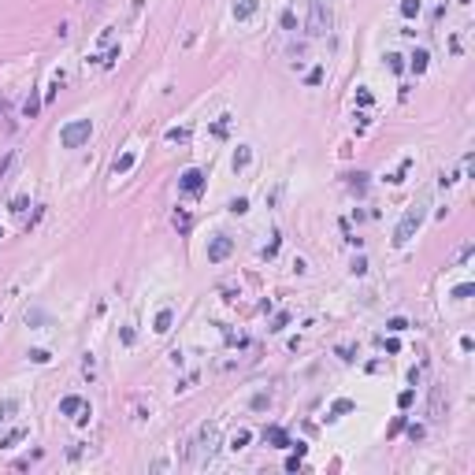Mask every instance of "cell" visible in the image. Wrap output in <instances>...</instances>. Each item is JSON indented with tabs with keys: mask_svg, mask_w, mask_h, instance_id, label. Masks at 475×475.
Masks as SVG:
<instances>
[{
	"mask_svg": "<svg viewBox=\"0 0 475 475\" xmlns=\"http://www.w3.org/2000/svg\"><path fill=\"white\" fill-rule=\"evenodd\" d=\"M89 134H93V123L89 119H74V123H67V127L60 130V145L63 149H78V145L89 141Z\"/></svg>",
	"mask_w": 475,
	"mask_h": 475,
	"instance_id": "obj_1",
	"label": "cell"
},
{
	"mask_svg": "<svg viewBox=\"0 0 475 475\" xmlns=\"http://www.w3.org/2000/svg\"><path fill=\"white\" fill-rule=\"evenodd\" d=\"M420 223H423V204H412V208H408V212H405L401 226H397L394 242H397V245H405L408 238H412V230H416V226H420Z\"/></svg>",
	"mask_w": 475,
	"mask_h": 475,
	"instance_id": "obj_2",
	"label": "cell"
},
{
	"mask_svg": "<svg viewBox=\"0 0 475 475\" xmlns=\"http://www.w3.org/2000/svg\"><path fill=\"white\" fill-rule=\"evenodd\" d=\"M327 26H330V12H327V4H323V0H312L308 34H312V37H319V34H327Z\"/></svg>",
	"mask_w": 475,
	"mask_h": 475,
	"instance_id": "obj_3",
	"label": "cell"
},
{
	"mask_svg": "<svg viewBox=\"0 0 475 475\" xmlns=\"http://www.w3.org/2000/svg\"><path fill=\"white\" fill-rule=\"evenodd\" d=\"M230 249H234V242H230L226 234L212 238V245H208V260H212V264H219V260H226V256H230Z\"/></svg>",
	"mask_w": 475,
	"mask_h": 475,
	"instance_id": "obj_4",
	"label": "cell"
},
{
	"mask_svg": "<svg viewBox=\"0 0 475 475\" xmlns=\"http://www.w3.org/2000/svg\"><path fill=\"white\" fill-rule=\"evenodd\" d=\"M201 186H204V175H201L197 167H189L186 175H182V189H186V193H197Z\"/></svg>",
	"mask_w": 475,
	"mask_h": 475,
	"instance_id": "obj_5",
	"label": "cell"
},
{
	"mask_svg": "<svg viewBox=\"0 0 475 475\" xmlns=\"http://www.w3.org/2000/svg\"><path fill=\"white\" fill-rule=\"evenodd\" d=\"M85 408L89 405H85L82 397H63L60 401V416H74V412H85Z\"/></svg>",
	"mask_w": 475,
	"mask_h": 475,
	"instance_id": "obj_6",
	"label": "cell"
},
{
	"mask_svg": "<svg viewBox=\"0 0 475 475\" xmlns=\"http://www.w3.org/2000/svg\"><path fill=\"white\" fill-rule=\"evenodd\" d=\"M256 12V0H238L234 4V19H249Z\"/></svg>",
	"mask_w": 475,
	"mask_h": 475,
	"instance_id": "obj_7",
	"label": "cell"
},
{
	"mask_svg": "<svg viewBox=\"0 0 475 475\" xmlns=\"http://www.w3.org/2000/svg\"><path fill=\"white\" fill-rule=\"evenodd\" d=\"M264 438H268V442H275V445H290V442H286V431H279V427L264 431Z\"/></svg>",
	"mask_w": 475,
	"mask_h": 475,
	"instance_id": "obj_8",
	"label": "cell"
},
{
	"mask_svg": "<svg viewBox=\"0 0 475 475\" xmlns=\"http://www.w3.org/2000/svg\"><path fill=\"white\" fill-rule=\"evenodd\" d=\"M401 15H420V0H401Z\"/></svg>",
	"mask_w": 475,
	"mask_h": 475,
	"instance_id": "obj_9",
	"label": "cell"
},
{
	"mask_svg": "<svg viewBox=\"0 0 475 475\" xmlns=\"http://www.w3.org/2000/svg\"><path fill=\"white\" fill-rule=\"evenodd\" d=\"M156 330L164 334V330H171V312H160V319H156Z\"/></svg>",
	"mask_w": 475,
	"mask_h": 475,
	"instance_id": "obj_10",
	"label": "cell"
},
{
	"mask_svg": "<svg viewBox=\"0 0 475 475\" xmlns=\"http://www.w3.org/2000/svg\"><path fill=\"white\" fill-rule=\"evenodd\" d=\"M423 67H427V52H416V56H412V71L420 74Z\"/></svg>",
	"mask_w": 475,
	"mask_h": 475,
	"instance_id": "obj_11",
	"label": "cell"
},
{
	"mask_svg": "<svg viewBox=\"0 0 475 475\" xmlns=\"http://www.w3.org/2000/svg\"><path fill=\"white\" fill-rule=\"evenodd\" d=\"M19 438H26V431H23V427H19V431H12V434H8V438H4V442H0V445H15Z\"/></svg>",
	"mask_w": 475,
	"mask_h": 475,
	"instance_id": "obj_12",
	"label": "cell"
},
{
	"mask_svg": "<svg viewBox=\"0 0 475 475\" xmlns=\"http://www.w3.org/2000/svg\"><path fill=\"white\" fill-rule=\"evenodd\" d=\"M130 164H134V153H127V156H123V160H115V175H119V171H127Z\"/></svg>",
	"mask_w": 475,
	"mask_h": 475,
	"instance_id": "obj_13",
	"label": "cell"
},
{
	"mask_svg": "<svg viewBox=\"0 0 475 475\" xmlns=\"http://www.w3.org/2000/svg\"><path fill=\"white\" fill-rule=\"evenodd\" d=\"M245 164H249V149H245V145H242V153H238V156H234V167H245Z\"/></svg>",
	"mask_w": 475,
	"mask_h": 475,
	"instance_id": "obj_14",
	"label": "cell"
},
{
	"mask_svg": "<svg viewBox=\"0 0 475 475\" xmlns=\"http://www.w3.org/2000/svg\"><path fill=\"white\" fill-rule=\"evenodd\" d=\"M245 208H249V201H245V197H238V201H230V212H238V215H242Z\"/></svg>",
	"mask_w": 475,
	"mask_h": 475,
	"instance_id": "obj_15",
	"label": "cell"
},
{
	"mask_svg": "<svg viewBox=\"0 0 475 475\" xmlns=\"http://www.w3.org/2000/svg\"><path fill=\"white\" fill-rule=\"evenodd\" d=\"M245 442H249V431H238V434H234V449H242Z\"/></svg>",
	"mask_w": 475,
	"mask_h": 475,
	"instance_id": "obj_16",
	"label": "cell"
},
{
	"mask_svg": "<svg viewBox=\"0 0 475 475\" xmlns=\"http://www.w3.org/2000/svg\"><path fill=\"white\" fill-rule=\"evenodd\" d=\"M8 412H15V401H4V405H0V420H8Z\"/></svg>",
	"mask_w": 475,
	"mask_h": 475,
	"instance_id": "obj_17",
	"label": "cell"
},
{
	"mask_svg": "<svg viewBox=\"0 0 475 475\" xmlns=\"http://www.w3.org/2000/svg\"><path fill=\"white\" fill-rule=\"evenodd\" d=\"M8 164H12V156H4V160H0V175L8 171Z\"/></svg>",
	"mask_w": 475,
	"mask_h": 475,
	"instance_id": "obj_18",
	"label": "cell"
}]
</instances>
